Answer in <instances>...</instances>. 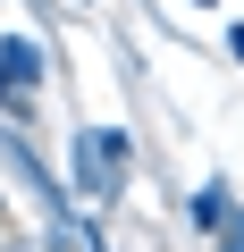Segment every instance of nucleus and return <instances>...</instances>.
<instances>
[{
	"label": "nucleus",
	"mask_w": 244,
	"mask_h": 252,
	"mask_svg": "<svg viewBox=\"0 0 244 252\" xmlns=\"http://www.w3.org/2000/svg\"><path fill=\"white\" fill-rule=\"evenodd\" d=\"M76 168H84L93 193H118V177H127V135H118V126H93L76 143Z\"/></svg>",
	"instance_id": "1"
},
{
	"label": "nucleus",
	"mask_w": 244,
	"mask_h": 252,
	"mask_svg": "<svg viewBox=\"0 0 244 252\" xmlns=\"http://www.w3.org/2000/svg\"><path fill=\"white\" fill-rule=\"evenodd\" d=\"M0 67H9L17 84H26V76L42 84V51H34V42H0Z\"/></svg>",
	"instance_id": "2"
},
{
	"label": "nucleus",
	"mask_w": 244,
	"mask_h": 252,
	"mask_svg": "<svg viewBox=\"0 0 244 252\" xmlns=\"http://www.w3.org/2000/svg\"><path fill=\"white\" fill-rule=\"evenodd\" d=\"M219 252H244V219H219Z\"/></svg>",
	"instance_id": "3"
}]
</instances>
